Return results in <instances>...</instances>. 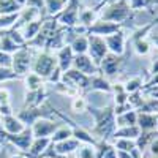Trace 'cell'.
<instances>
[{
    "label": "cell",
    "instance_id": "1",
    "mask_svg": "<svg viewBox=\"0 0 158 158\" xmlns=\"http://www.w3.org/2000/svg\"><path fill=\"white\" fill-rule=\"evenodd\" d=\"M89 111L94 115V123H95L94 125V135L101 141H106L109 136H114V131L117 130L114 108L109 106V108L100 109V108L90 106Z\"/></svg>",
    "mask_w": 158,
    "mask_h": 158
},
{
    "label": "cell",
    "instance_id": "2",
    "mask_svg": "<svg viewBox=\"0 0 158 158\" xmlns=\"http://www.w3.org/2000/svg\"><path fill=\"white\" fill-rule=\"evenodd\" d=\"M133 15L128 0H109V2L100 10V19L109 21L114 24H123Z\"/></svg>",
    "mask_w": 158,
    "mask_h": 158
},
{
    "label": "cell",
    "instance_id": "3",
    "mask_svg": "<svg viewBox=\"0 0 158 158\" xmlns=\"http://www.w3.org/2000/svg\"><path fill=\"white\" fill-rule=\"evenodd\" d=\"M59 68L57 65V57L54 52H51L48 49L40 51L38 54L33 57V63H32V73L38 74L40 77H43L44 81Z\"/></svg>",
    "mask_w": 158,
    "mask_h": 158
},
{
    "label": "cell",
    "instance_id": "4",
    "mask_svg": "<svg viewBox=\"0 0 158 158\" xmlns=\"http://www.w3.org/2000/svg\"><path fill=\"white\" fill-rule=\"evenodd\" d=\"M33 49L29 48L27 44L22 46L19 51L13 54V63L11 70L15 71L18 76H25L27 73L32 71V63H33Z\"/></svg>",
    "mask_w": 158,
    "mask_h": 158
},
{
    "label": "cell",
    "instance_id": "5",
    "mask_svg": "<svg viewBox=\"0 0 158 158\" xmlns=\"http://www.w3.org/2000/svg\"><path fill=\"white\" fill-rule=\"evenodd\" d=\"M79 13H81V2L79 0H67L63 10L54 18L62 27L73 29L79 24Z\"/></svg>",
    "mask_w": 158,
    "mask_h": 158
},
{
    "label": "cell",
    "instance_id": "6",
    "mask_svg": "<svg viewBox=\"0 0 158 158\" xmlns=\"http://www.w3.org/2000/svg\"><path fill=\"white\" fill-rule=\"evenodd\" d=\"M87 54L90 56V59L94 60L97 65L101 63V60L109 54L106 41L103 36H97V35H89V51Z\"/></svg>",
    "mask_w": 158,
    "mask_h": 158
},
{
    "label": "cell",
    "instance_id": "7",
    "mask_svg": "<svg viewBox=\"0 0 158 158\" xmlns=\"http://www.w3.org/2000/svg\"><path fill=\"white\" fill-rule=\"evenodd\" d=\"M0 133H2V131H0ZM2 135H3V138L8 144H11L13 147L19 149L22 153L29 152V149L32 146V141H33V135H32L30 128H25L19 135H5V133H2Z\"/></svg>",
    "mask_w": 158,
    "mask_h": 158
},
{
    "label": "cell",
    "instance_id": "8",
    "mask_svg": "<svg viewBox=\"0 0 158 158\" xmlns=\"http://www.w3.org/2000/svg\"><path fill=\"white\" fill-rule=\"evenodd\" d=\"M63 85H68L71 89H89L90 85V77L82 74V73H79L77 70L74 68H70L68 71H65L62 74V81H60Z\"/></svg>",
    "mask_w": 158,
    "mask_h": 158
},
{
    "label": "cell",
    "instance_id": "9",
    "mask_svg": "<svg viewBox=\"0 0 158 158\" xmlns=\"http://www.w3.org/2000/svg\"><path fill=\"white\" fill-rule=\"evenodd\" d=\"M60 125L56 120H51L49 117H43L38 118V120L30 127L33 138H52V135L56 133V130Z\"/></svg>",
    "mask_w": 158,
    "mask_h": 158
},
{
    "label": "cell",
    "instance_id": "10",
    "mask_svg": "<svg viewBox=\"0 0 158 158\" xmlns=\"http://www.w3.org/2000/svg\"><path fill=\"white\" fill-rule=\"evenodd\" d=\"M123 63V56H115V54H109L101 60V63L98 65V71L101 73V76H115L118 71H120V67Z\"/></svg>",
    "mask_w": 158,
    "mask_h": 158
},
{
    "label": "cell",
    "instance_id": "11",
    "mask_svg": "<svg viewBox=\"0 0 158 158\" xmlns=\"http://www.w3.org/2000/svg\"><path fill=\"white\" fill-rule=\"evenodd\" d=\"M118 30H122V25L120 24H114L109 21H104V19H97L94 24L89 27L87 35H97V36H103L106 38Z\"/></svg>",
    "mask_w": 158,
    "mask_h": 158
},
{
    "label": "cell",
    "instance_id": "12",
    "mask_svg": "<svg viewBox=\"0 0 158 158\" xmlns=\"http://www.w3.org/2000/svg\"><path fill=\"white\" fill-rule=\"evenodd\" d=\"M27 128L24 125V122L15 114H10V115H2L0 118V131L5 135H19Z\"/></svg>",
    "mask_w": 158,
    "mask_h": 158
},
{
    "label": "cell",
    "instance_id": "13",
    "mask_svg": "<svg viewBox=\"0 0 158 158\" xmlns=\"http://www.w3.org/2000/svg\"><path fill=\"white\" fill-rule=\"evenodd\" d=\"M73 68L77 70L79 73H82L89 77L98 74V65L90 59L89 54H81V56H76L74 57V62H73Z\"/></svg>",
    "mask_w": 158,
    "mask_h": 158
},
{
    "label": "cell",
    "instance_id": "14",
    "mask_svg": "<svg viewBox=\"0 0 158 158\" xmlns=\"http://www.w3.org/2000/svg\"><path fill=\"white\" fill-rule=\"evenodd\" d=\"M106 41V46H108V51L111 54H115V56H123L125 54V49H127V36H125V32L123 30H118L109 36L104 38Z\"/></svg>",
    "mask_w": 158,
    "mask_h": 158
},
{
    "label": "cell",
    "instance_id": "15",
    "mask_svg": "<svg viewBox=\"0 0 158 158\" xmlns=\"http://www.w3.org/2000/svg\"><path fill=\"white\" fill-rule=\"evenodd\" d=\"M48 115H49L48 111H44V108H41V106L40 108H25L24 106V109L19 111V114H18V117L24 122V125L27 128H30L38 118H43V117H48Z\"/></svg>",
    "mask_w": 158,
    "mask_h": 158
},
{
    "label": "cell",
    "instance_id": "16",
    "mask_svg": "<svg viewBox=\"0 0 158 158\" xmlns=\"http://www.w3.org/2000/svg\"><path fill=\"white\" fill-rule=\"evenodd\" d=\"M56 57H57V65L59 68L62 70V73L68 71L70 68H73V62H74V52L70 48V44H65L62 49H59L56 52Z\"/></svg>",
    "mask_w": 158,
    "mask_h": 158
},
{
    "label": "cell",
    "instance_id": "17",
    "mask_svg": "<svg viewBox=\"0 0 158 158\" xmlns=\"http://www.w3.org/2000/svg\"><path fill=\"white\" fill-rule=\"evenodd\" d=\"M51 144V138H33L32 146L27 152V158H41Z\"/></svg>",
    "mask_w": 158,
    "mask_h": 158
},
{
    "label": "cell",
    "instance_id": "18",
    "mask_svg": "<svg viewBox=\"0 0 158 158\" xmlns=\"http://www.w3.org/2000/svg\"><path fill=\"white\" fill-rule=\"evenodd\" d=\"M68 44L73 49L74 56L87 54V51H89V35H74L70 40Z\"/></svg>",
    "mask_w": 158,
    "mask_h": 158
},
{
    "label": "cell",
    "instance_id": "19",
    "mask_svg": "<svg viewBox=\"0 0 158 158\" xmlns=\"http://www.w3.org/2000/svg\"><path fill=\"white\" fill-rule=\"evenodd\" d=\"M44 98H46L44 87L38 89V90L27 92V95H25V101H24V106L25 108H40V106H41V103L44 101Z\"/></svg>",
    "mask_w": 158,
    "mask_h": 158
},
{
    "label": "cell",
    "instance_id": "20",
    "mask_svg": "<svg viewBox=\"0 0 158 158\" xmlns=\"http://www.w3.org/2000/svg\"><path fill=\"white\" fill-rule=\"evenodd\" d=\"M43 19H44V18L36 19V21H32V22H29V24H24L22 27H19V29L22 30L24 38H25V43L32 41V40L40 33V30H41V25H43Z\"/></svg>",
    "mask_w": 158,
    "mask_h": 158
},
{
    "label": "cell",
    "instance_id": "21",
    "mask_svg": "<svg viewBox=\"0 0 158 158\" xmlns=\"http://www.w3.org/2000/svg\"><path fill=\"white\" fill-rule=\"evenodd\" d=\"M97 19H100V11L97 8H82L79 13V25L85 27L87 30Z\"/></svg>",
    "mask_w": 158,
    "mask_h": 158
},
{
    "label": "cell",
    "instance_id": "22",
    "mask_svg": "<svg viewBox=\"0 0 158 158\" xmlns=\"http://www.w3.org/2000/svg\"><path fill=\"white\" fill-rule=\"evenodd\" d=\"M71 125V128H73V138L74 139H77L81 144H90V146H98V142H97V139L92 136L89 131H85L84 128H81V127H77V125H74V122H70Z\"/></svg>",
    "mask_w": 158,
    "mask_h": 158
},
{
    "label": "cell",
    "instance_id": "23",
    "mask_svg": "<svg viewBox=\"0 0 158 158\" xmlns=\"http://www.w3.org/2000/svg\"><path fill=\"white\" fill-rule=\"evenodd\" d=\"M138 127L141 131H155L156 128V114L138 112Z\"/></svg>",
    "mask_w": 158,
    "mask_h": 158
},
{
    "label": "cell",
    "instance_id": "24",
    "mask_svg": "<svg viewBox=\"0 0 158 158\" xmlns=\"http://www.w3.org/2000/svg\"><path fill=\"white\" fill-rule=\"evenodd\" d=\"M115 125H117V128L138 125V112L135 109H130V111H125L122 114L115 115Z\"/></svg>",
    "mask_w": 158,
    "mask_h": 158
},
{
    "label": "cell",
    "instance_id": "25",
    "mask_svg": "<svg viewBox=\"0 0 158 158\" xmlns=\"http://www.w3.org/2000/svg\"><path fill=\"white\" fill-rule=\"evenodd\" d=\"M141 128L138 127V125H133V127H120V128H117L115 131H114V139H117V138H123V139H133V141H136L139 136H141Z\"/></svg>",
    "mask_w": 158,
    "mask_h": 158
},
{
    "label": "cell",
    "instance_id": "26",
    "mask_svg": "<svg viewBox=\"0 0 158 158\" xmlns=\"http://www.w3.org/2000/svg\"><path fill=\"white\" fill-rule=\"evenodd\" d=\"M90 90H98V92H106V94H109V92H112V85L111 82L108 81V79H104V76L101 74H95L90 77V85H89Z\"/></svg>",
    "mask_w": 158,
    "mask_h": 158
},
{
    "label": "cell",
    "instance_id": "27",
    "mask_svg": "<svg viewBox=\"0 0 158 158\" xmlns=\"http://www.w3.org/2000/svg\"><path fill=\"white\" fill-rule=\"evenodd\" d=\"M10 114H13L11 95L8 89L0 87V115H10Z\"/></svg>",
    "mask_w": 158,
    "mask_h": 158
},
{
    "label": "cell",
    "instance_id": "28",
    "mask_svg": "<svg viewBox=\"0 0 158 158\" xmlns=\"http://www.w3.org/2000/svg\"><path fill=\"white\" fill-rule=\"evenodd\" d=\"M24 84H25L27 92H32V90H38V89L44 87V79L30 71V73H27L24 76Z\"/></svg>",
    "mask_w": 158,
    "mask_h": 158
},
{
    "label": "cell",
    "instance_id": "29",
    "mask_svg": "<svg viewBox=\"0 0 158 158\" xmlns=\"http://www.w3.org/2000/svg\"><path fill=\"white\" fill-rule=\"evenodd\" d=\"M22 46L16 44L15 41H13V38L8 35V32H5V35H0V51L6 52V54H15L16 51H19Z\"/></svg>",
    "mask_w": 158,
    "mask_h": 158
},
{
    "label": "cell",
    "instance_id": "30",
    "mask_svg": "<svg viewBox=\"0 0 158 158\" xmlns=\"http://www.w3.org/2000/svg\"><path fill=\"white\" fill-rule=\"evenodd\" d=\"M73 138V128L70 125H60L57 130H56V133L52 135L51 138V142L52 144H56V142H62V141H67Z\"/></svg>",
    "mask_w": 158,
    "mask_h": 158
},
{
    "label": "cell",
    "instance_id": "31",
    "mask_svg": "<svg viewBox=\"0 0 158 158\" xmlns=\"http://www.w3.org/2000/svg\"><path fill=\"white\" fill-rule=\"evenodd\" d=\"M65 3H67V0H44V10L48 13V16H51V18L57 16L63 10Z\"/></svg>",
    "mask_w": 158,
    "mask_h": 158
},
{
    "label": "cell",
    "instance_id": "32",
    "mask_svg": "<svg viewBox=\"0 0 158 158\" xmlns=\"http://www.w3.org/2000/svg\"><path fill=\"white\" fill-rule=\"evenodd\" d=\"M74 158H98L97 147L90 146V144H81L74 152Z\"/></svg>",
    "mask_w": 158,
    "mask_h": 158
},
{
    "label": "cell",
    "instance_id": "33",
    "mask_svg": "<svg viewBox=\"0 0 158 158\" xmlns=\"http://www.w3.org/2000/svg\"><path fill=\"white\" fill-rule=\"evenodd\" d=\"M21 10L15 0H0V15H18Z\"/></svg>",
    "mask_w": 158,
    "mask_h": 158
},
{
    "label": "cell",
    "instance_id": "34",
    "mask_svg": "<svg viewBox=\"0 0 158 158\" xmlns=\"http://www.w3.org/2000/svg\"><path fill=\"white\" fill-rule=\"evenodd\" d=\"M19 13L18 15H0V32H8L10 29H13L18 22Z\"/></svg>",
    "mask_w": 158,
    "mask_h": 158
},
{
    "label": "cell",
    "instance_id": "35",
    "mask_svg": "<svg viewBox=\"0 0 158 158\" xmlns=\"http://www.w3.org/2000/svg\"><path fill=\"white\" fill-rule=\"evenodd\" d=\"M133 48H135V52L138 56H147L150 52V41L147 38L133 40Z\"/></svg>",
    "mask_w": 158,
    "mask_h": 158
},
{
    "label": "cell",
    "instance_id": "36",
    "mask_svg": "<svg viewBox=\"0 0 158 158\" xmlns=\"http://www.w3.org/2000/svg\"><path fill=\"white\" fill-rule=\"evenodd\" d=\"M114 149L120 150V152H131L133 149H136V141L117 138V139H114Z\"/></svg>",
    "mask_w": 158,
    "mask_h": 158
},
{
    "label": "cell",
    "instance_id": "37",
    "mask_svg": "<svg viewBox=\"0 0 158 158\" xmlns=\"http://www.w3.org/2000/svg\"><path fill=\"white\" fill-rule=\"evenodd\" d=\"M144 85V81H142V77L141 76H135V77H131L127 81V84L123 85L125 87V92L130 95V94H135V92H139L141 87Z\"/></svg>",
    "mask_w": 158,
    "mask_h": 158
},
{
    "label": "cell",
    "instance_id": "38",
    "mask_svg": "<svg viewBox=\"0 0 158 158\" xmlns=\"http://www.w3.org/2000/svg\"><path fill=\"white\" fill-rule=\"evenodd\" d=\"M128 2L133 11H141V10H147L153 6L155 3H158V0H128Z\"/></svg>",
    "mask_w": 158,
    "mask_h": 158
},
{
    "label": "cell",
    "instance_id": "39",
    "mask_svg": "<svg viewBox=\"0 0 158 158\" xmlns=\"http://www.w3.org/2000/svg\"><path fill=\"white\" fill-rule=\"evenodd\" d=\"M21 76H18L11 68H5V67H0V82H6V81H15Z\"/></svg>",
    "mask_w": 158,
    "mask_h": 158
},
{
    "label": "cell",
    "instance_id": "40",
    "mask_svg": "<svg viewBox=\"0 0 158 158\" xmlns=\"http://www.w3.org/2000/svg\"><path fill=\"white\" fill-rule=\"evenodd\" d=\"M71 108L74 112H84L85 108H87V103L84 98L81 97H77V98H73V103H71Z\"/></svg>",
    "mask_w": 158,
    "mask_h": 158
},
{
    "label": "cell",
    "instance_id": "41",
    "mask_svg": "<svg viewBox=\"0 0 158 158\" xmlns=\"http://www.w3.org/2000/svg\"><path fill=\"white\" fill-rule=\"evenodd\" d=\"M81 3L85 5V8H103V5H106L109 0H79ZM100 11V10H98Z\"/></svg>",
    "mask_w": 158,
    "mask_h": 158
},
{
    "label": "cell",
    "instance_id": "42",
    "mask_svg": "<svg viewBox=\"0 0 158 158\" xmlns=\"http://www.w3.org/2000/svg\"><path fill=\"white\" fill-rule=\"evenodd\" d=\"M11 63H13V56L6 54V52H3V51H0V67L11 68Z\"/></svg>",
    "mask_w": 158,
    "mask_h": 158
},
{
    "label": "cell",
    "instance_id": "43",
    "mask_svg": "<svg viewBox=\"0 0 158 158\" xmlns=\"http://www.w3.org/2000/svg\"><path fill=\"white\" fill-rule=\"evenodd\" d=\"M147 40L150 41V44H155L158 48V24L150 30V33L147 35Z\"/></svg>",
    "mask_w": 158,
    "mask_h": 158
},
{
    "label": "cell",
    "instance_id": "44",
    "mask_svg": "<svg viewBox=\"0 0 158 158\" xmlns=\"http://www.w3.org/2000/svg\"><path fill=\"white\" fill-rule=\"evenodd\" d=\"M25 6L35 8L38 11H41V10H44V0H27V5H25Z\"/></svg>",
    "mask_w": 158,
    "mask_h": 158
},
{
    "label": "cell",
    "instance_id": "45",
    "mask_svg": "<svg viewBox=\"0 0 158 158\" xmlns=\"http://www.w3.org/2000/svg\"><path fill=\"white\" fill-rule=\"evenodd\" d=\"M150 74L158 76V60H155V62L152 63V67H150Z\"/></svg>",
    "mask_w": 158,
    "mask_h": 158
},
{
    "label": "cell",
    "instance_id": "46",
    "mask_svg": "<svg viewBox=\"0 0 158 158\" xmlns=\"http://www.w3.org/2000/svg\"><path fill=\"white\" fill-rule=\"evenodd\" d=\"M15 2H16V3L21 6V8H24L25 5H27V0H15Z\"/></svg>",
    "mask_w": 158,
    "mask_h": 158
},
{
    "label": "cell",
    "instance_id": "47",
    "mask_svg": "<svg viewBox=\"0 0 158 158\" xmlns=\"http://www.w3.org/2000/svg\"><path fill=\"white\" fill-rule=\"evenodd\" d=\"M0 158H10V156H6V149L5 147L0 149Z\"/></svg>",
    "mask_w": 158,
    "mask_h": 158
},
{
    "label": "cell",
    "instance_id": "48",
    "mask_svg": "<svg viewBox=\"0 0 158 158\" xmlns=\"http://www.w3.org/2000/svg\"><path fill=\"white\" fill-rule=\"evenodd\" d=\"M10 158H27V155L25 153H15V155H11Z\"/></svg>",
    "mask_w": 158,
    "mask_h": 158
},
{
    "label": "cell",
    "instance_id": "49",
    "mask_svg": "<svg viewBox=\"0 0 158 158\" xmlns=\"http://www.w3.org/2000/svg\"><path fill=\"white\" fill-rule=\"evenodd\" d=\"M156 128H158V114H156Z\"/></svg>",
    "mask_w": 158,
    "mask_h": 158
},
{
    "label": "cell",
    "instance_id": "50",
    "mask_svg": "<svg viewBox=\"0 0 158 158\" xmlns=\"http://www.w3.org/2000/svg\"><path fill=\"white\" fill-rule=\"evenodd\" d=\"M41 158H49V156H41Z\"/></svg>",
    "mask_w": 158,
    "mask_h": 158
},
{
    "label": "cell",
    "instance_id": "51",
    "mask_svg": "<svg viewBox=\"0 0 158 158\" xmlns=\"http://www.w3.org/2000/svg\"><path fill=\"white\" fill-rule=\"evenodd\" d=\"M0 118H2V115H0Z\"/></svg>",
    "mask_w": 158,
    "mask_h": 158
}]
</instances>
